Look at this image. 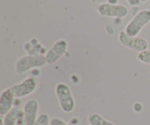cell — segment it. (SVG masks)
<instances>
[{
  "mask_svg": "<svg viewBox=\"0 0 150 125\" xmlns=\"http://www.w3.org/2000/svg\"><path fill=\"white\" fill-rule=\"evenodd\" d=\"M15 97L10 88L5 89L2 92L0 97V115L5 116L13 108Z\"/></svg>",
  "mask_w": 150,
  "mask_h": 125,
  "instance_id": "9c48e42d",
  "label": "cell"
},
{
  "mask_svg": "<svg viewBox=\"0 0 150 125\" xmlns=\"http://www.w3.org/2000/svg\"><path fill=\"white\" fill-rule=\"evenodd\" d=\"M138 59L142 62L150 64V50L147 49L139 53L138 55Z\"/></svg>",
  "mask_w": 150,
  "mask_h": 125,
  "instance_id": "4fadbf2b",
  "label": "cell"
},
{
  "mask_svg": "<svg viewBox=\"0 0 150 125\" xmlns=\"http://www.w3.org/2000/svg\"><path fill=\"white\" fill-rule=\"evenodd\" d=\"M50 121L51 120H50L48 115H47L46 114H42L39 115L34 125H49Z\"/></svg>",
  "mask_w": 150,
  "mask_h": 125,
  "instance_id": "7c38bea8",
  "label": "cell"
},
{
  "mask_svg": "<svg viewBox=\"0 0 150 125\" xmlns=\"http://www.w3.org/2000/svg\"><path fill=\"white\" fill-rule=\"evenodd\" d=\"M119 40L125 47L139 52L147 50L149 46L147 41L145 39L137 36L129 35L125 31H121L119 33Z\"/></svg>",
  "mask_w": 150,
  "mask_h": 125,
  "instance_id": "5b68a950",
  "label": "cell"
},
{
  "mask_svg": "<svg viewBox=\"0 0 150 125\" xmlns=\"http://www.w3.org/2000/svg\"><path fill=\"white\" fill-rule=\"evenodd\" d=\"M22 117H24L23 110L21 109L19 107H13L4 116V119H3V123H4V125H17L19 120Z\"/></svg>",
  "mask_w": 150,
  "mask_h": 125,
  "instance_id": "30bf717a",
  "label": "cell"
},
{
  "mask_svg": "<svg viewBox=\"0 0 150 125\" xmlns=\"http://www.w3.org/2000/svg\"><path fill=\"white\" fill-rule=\"evenodd\" d=\"M98 11L104 17L122 18L128 15V9L122 4H113L110 3H103L98 7Z\"/></svg>",
  "mask_w": 150,
  "mask_h": 125,
  "instance_id": "8992f818",
  "label": "cell"
},
{
  "mask_svg": "<svg viewBox=\"0 0 150 125\" xmlns=\"http://www.w3.org/2000/svg\"><path fill=\"white\" fill-rule=\"evenodd\" d=\"M127 1L130 6L139 5L141 3V0H127Z\"/></svg>",
  "mask_w": 150,
  "mask_h": 125,
  "instance_id": "9a60e30c",
  "label": "cell"
},
{
  "mask_svg": "<svg viewBox=\"0 0 150 125\" xmlns=\"http://www.w3.org/2000/svg\"><path fill=\"white\" fill-rule=\"evenodd\" d=\"M39 83V79L37 77L26 78L21 83L15 84L10 87L11 92L16 98H21L31 95L36 90Z\"/></svg>",
  "mask_w": 150,
  "mask_h": 125,
  "instance_id": "277c9868",
  "label": "cell"
},
{
  "mask_svg": "<svg viewBox=\"0 0 150 125\" xmlns=\"http://www.w3.org/2000/svg\"><path fill=\"white\" fill-rule=\"evenodd\" d=\"M50 125H70V124H68L66 121H64V120L59 118V117H54V118L51 119Z\"/></svg>",
  "mask_w": 150,
  "mask_h": 125,
  "instance_id": "5bb4252c",
  "label": "cell"
},
{
  "mask_svg": "<svg viewBox=\"0 0 150 125\" xmlns=\"http://www.w3.org/2000/svg\"><path fill=\"white\" fill-rule=\"evenodd\" d=\"M67 42L65 40H59L45 54V60L48 64H53L57 62L63 55L66 54L67 50Z\"/></svg>",
  "mask_w": 150,
  "mask_h": 125,
  "instance_id": "52a82bcc",
  "label": "cell"
},
{
  "mask_svg": "<svg viewBox=\"0 0 150 125\" xmlns=\"http://www.w3.org/2000/svg\"><path fill=\"white\" fill-rule=\"evenodd\" d=\"M46 64L45 56L43 55L26 56L17 61L16 70L18 74H23L35 67H42Z\"/></svg>",
  "mask_w": 150,
  "mask_h": 125,
  "instance_id": "3957f363",
  "label": "cell"
},
{
  "mask_svg": "<svg viewBox=\"0 0 150 125\" xmlns=\"http://www.w3.org/2000/svg\"><path fill=\"white\" fill-rule=\"evenodd\" d=\"M150 22V10L139 11L125 27V32L131 36H137L142 29Z\"/></svg>",
  "mask_w": 150,
  "mask_h": 125,
  "instance_id": "7a4b0ae2",
  "label": "cell"
},
{
  "mask_svg": "<svg viewBox=\"0 0 150 125\" xmlns=\"http://www.w3.org/2000/svg\"><path fill=\"white\" fill-rule=\"evenodd\" d=\"M0 125H4V123H3V118L1 117V120H0Z\"/></svg>",
  "mask_w": 150,
  "mask_h": 125,
  "instance_id": "ac0fdd59",
  "label": "cell"
},
{
  "mask_svg": "<svg viewBox=\"0 0 150 125\" xmlns=\"http://www.w3.org/2000/svg\"><path fill=\"white\" fill-rule=\"evenodd\" d=\"M39 103L35 99L28 100L23 108L24 119L26 125H34L38 118Z\"/></svg>",
  "mask_w": 150,
  "mask_h": 125,
  "instance_id": "ba28073f",
  "label": "cell"
},
{
  "mask_svg": "<svg viewBox=\"0 0 150 125\" xmlns=\"http://www.w3.org/2000/svg\"><path fill=\"white\" fill-rule=\"evenodd\" d=\"M108 3H110V4H117V1H118V0H108Z\"/></svg>",
  "mask_w": 150,
  "mask_h": 125,
  "instance_id": "e0dca14e",
  "label": "cell"
},
{
  "mask_svg": "<svg viewBox=\"0 0 150 125\" xmlns=\"http://www.w3.org/2000/svg\"><path fill=\"white\" fill-rule=\"evenodd\" d=\"M88 122L90 125H116L111 121L105 119L98 114H92L88 117Z\"/></svg>",
  "mask_w": 150,
  "mask_h": 125,
  "instance_id": "8fae6325",
  "label": "cell"
},
{
  "mask_svg": "<svg viewBox=\"0 0 150 125\" xmlns=\"http://www.w3.org/2000/svg\"><path fill=\"white\" fill-rule=\"evenodd\" d=\"M146 0H141V1H146Z\"/></svg>",
  "mask_w": 150,
  "mask_h": 125,
  "instance_id": "d6986e66",
  "label": "cell"
},
{
  "mask_svg": "<svg viewBox=\"0 0 150 125\" xmlns=\"http://www.w3.org/2000/svg\"><path fill=\"white\" fill-rule=\"evenodd\" d=\"M17 125H26V121H25V119L24 117H22L20 120H19L18 123Z\"/></svg>",
  "mask_w": 150,
  "mask_h": 125,
  "instance_id": "2e32d148",
  "label": "cell"
},
{
  "mask_svg": "<svg viewBox=\"0 0 150 125\" xmlns=\"http://www.w3.org/2000/svg\"><path fill=\"white\" fill-rule=\"evenodd\" d=\"M56 95L59 102L60 107L64 112L70 113L74 110L76 102L71 90L67 84L59 83L56 87Z\"/></svg>",
  "mask_w": 150,
  "mask_h": 125,
  "instance_id": "6da1fadb",
  "label": "cell"
}]
</instances>
